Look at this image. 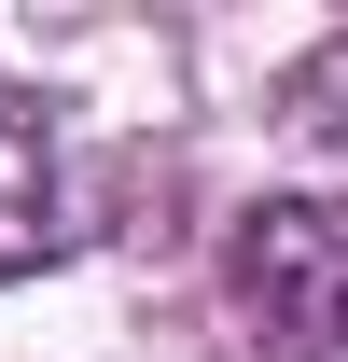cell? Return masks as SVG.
I'll use <instances>...</instances> for the list:
<instances>
[{
	"instance_id": "obj_2",
	"label": "cell",
	"mask_w": 348,
	"mask_h": 362,
	"mask_svg": "<svg viewBox=\"0 0 348 362\" xmlns=\"http://www.w3.org/2000/svg\"><path fill=\"white\" fill-rule=\"evenodd\" d=\"M56 153H42V126L0 98V279H28V265H56Z\"/></svg>"
},
{
	"instance_id": "obj_3",
	"label": "cell",
	"mask_w": 348,
	"mask_h": 362,
	"mask_svg": "<svg viewBox=\"0 0 348 362\" xmlns=\"http://www.w3.org/2000/svg\"><path fill=\"white\" fill-rule=\"evenodd\" d=\"M293 112H306L320 139H348V28H335V42H320V56L293 70Z\"/></svg>"
},
{
	"instance_id": "obj_1",
	"label": "cell",
	"mask_w": 348,
	"mask_h": 362,
	"mask_svg": "<svg viewBox=\"0 0 348 362\" xmlns=\"http://www.w3.org/2000/svg\"><path fill=\"white\" fill-rule=\"evenodd\" d=\"M223 307L251 362H348V195H265L223 237Z\"/></svg>"
}]
</instances>
